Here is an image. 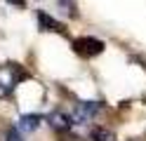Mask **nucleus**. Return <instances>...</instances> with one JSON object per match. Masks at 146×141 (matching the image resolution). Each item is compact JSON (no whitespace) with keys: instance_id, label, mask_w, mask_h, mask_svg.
I'll list each match as a JSON object with an SVG mask.
<instances>
[{"instance_id":"nucleus-1","label":"nucleus","mask_w":146,"mask_h":141,"mask_svg":"<svg viewBox=\"0 0 146 141\" xmlns=\"http://www.w3.org/2000/svg\"><path fill=\"white\" fill-rule=\"evenodd\" d=\"M26 78V73L21 71L19 64H3L0 66V99L10 97L12 89Z\"/></svg>"},{"instance_id":"nucleus-2","label":"nucleus","mask_w":146,"mask_h":141,"mask_svg":"<svg viewBox=\"0 0 146 141\" xmlns=\"http://www.w3.org/2000/svg\"><path fill=\"white\" fill-rule=\"evenodd\" d=\"M99 101H80L76 111H73V122L76 125H85V122H90L97 113H99Z\"/></svg>"},{"instance_id":"nucleus-3","label":"nucleus","mask_w":146,"mask_h":141,"mask_svg":"<svg viewBox=\"0 0 146 141\" xmlns=\"http://www.w3.org/2000/svg\"><path fill=\"white\" fill-rule=\"evenodd\" d=\"M73 50L80 56H97V54L104 52V42L97 40V38H78L73 42Z\"/></svg>"},{"instance_id":"nucleus-4","label":"nucleus","mask_w":146,"mask_h":141,"mask_svg":"<svg viewBox=\"0 0 146 141\" xmlns=\"http://www.w3.org/2000/svg\"><path fill=\"white\" fill-rule=\"evenodd\" d=\"M38 24H40L42 31H54V33H61V31H64V26L57 21V19L47 17L45 12H40V14H38Z\"/></svg>"},{"instance_id":"nucleus-5","label":"nucleus","mask_w":146,"mask_h":141,"mask_svg":"<svg viewBox=\"0 0 146 141\" xmlns=\"http://www.w3.org/2000/svg\"><path fill=\"white\" fill-rule=\"evenodd\" d=\"M50 120L57 129H71V125H73V115H66V113H54Z\"/></svg>"},{"instance_id":"nucleus-6","label":"nucleus","mask_w":146,"mask_h":141,"mask_svg":"<svg viewBox=\"0 0 146 141\" xmlns=\"http://www.w3.org/2000/svg\"><path fill=\"white\" fill-rule=\"evenodd\" d=\"M40 115H21V120H19V127L24 129V132H33V129H38V125H40Z\"/></svg>"},{"instance_id":"nucleus-7","label":"nucleus","mask_w":146,"mask_h":141,"mask_svg":"<svg viewBox=\"0 0 146 141\" xmlns=\"http://www.w3.org/2000/svg\"><path fill=\"white\" fill-rule=\"evenodd\" d=\"M90 141H115V134H113L111 129L99 127V129H94L92 134H90Z\"/></svg>"},{"instance_id":"nucleus-8","label":"nucleus","mask_w":146,"mask_h":141,"mask_svg":"<svg viewBox=\"0 0 146 141\" xmlns=\"http://www.w3.org/2000/svg\"><path fill=\"white\" fill-rule=\"evenodd\" d=\"M59 5L64 7V12H66V14L76 17V5H73V0H59Z\"/></svg>"},{"instance_id":"nucleus-9","label":"nucleus","mask_w":146,"mask_h":141,"mask_svg":"<svg viewBox=\"0 0 146 141\" xmlns=\"http://www.w3.org/2000/svg\"><path fill=\"white\" fill-rule=\"evenodd\" d=\"M5 141H21V134L17 129H7V134H5Z\"/></svg>"},{"instance_id":"nucleus-10","label":"nucleus","mask_w":146,"mask_h":141,"mask_svg":"<svg viewBox=\"0 0 146 141\" xmlns=\"http://www.w3.org/2000/svg\"><path fill=\"white\" fill-rule=\"evenodd\" d=\"M10 3H14L17 7H24V0H10Z\"/></svg>"}]
</instances>
